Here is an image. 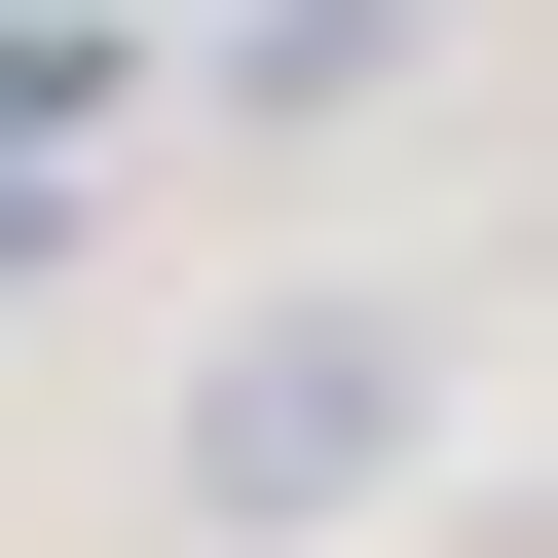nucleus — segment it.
<instances>
[{
  "label": "nucleus",
  "mask_w": 558,
  "mask_h": 558,
  "mask_svg": "<svg viewBox=\"0 0 558 558\" xmlns=\"http://www.w3.org/2000/svg\"><path fill=\"white\" fill-rule=\"evenodd\" d=\"M373 410H410L373 336H260V373H223V521H299V484H373Z\"/></svg>",
  "instance_id": "obj_1"
}]
</instances>
